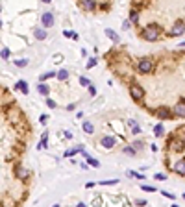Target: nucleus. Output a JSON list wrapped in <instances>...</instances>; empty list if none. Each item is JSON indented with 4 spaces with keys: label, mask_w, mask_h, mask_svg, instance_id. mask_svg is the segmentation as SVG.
<instances>
[{
    "label": "nucleus",
    "mask_w": 185,
    "mask_h": 207,
    "mask_svg": "<svg viewBox=\"0 0 185 207\" xmlns=\"http://www.w3.org/2000/svg\"><path fill=\"white\" fill-rule=\"evenodd\" d=\"M143 37L146 41H156L159 37V28L157 26H146L143 30Z\"/></svg>",
    "instance_id": "f257e3e1"
},
{
    "label": "nucleus",
    "mask_w": 185,
    "mask_h": 207,
    "mask_svg": "<svg viewBox=\"0 0 185 207\" xmlns=\"http://www.w3.org/2000/svg\"><path fill=\"white\" fill-rule=\"evenodd\" d=\"M130 94H131L135 100H141V98L144 96V89L141 87V85H135V83H133V85L130 87Z\"/></svg>",
    "instance_id": "f03ea898"
},
{
    "label": "nucleus",
    "mask_w": 185,
    "mask_h": 207,
    "mask_svg": "<svg viewBox=\"0 0 185 207\" xmlns=\"http://www.w3.org/2000/svg\"><path fill=\"white\" fill-rule=\"evenodd\" d=\"M139 70H141V72H150V70H152V59H150V58H143V59L139 61Z\"/></svg>",
    "instance_id": "7ed1b4c3"
},
{
    "label": "nucleus",
    "mask_w": 185,
    "mask_h": 207,
    "mask_svg": "<svg viewBox=\"0 0 185 207\" xmlns=\"http://www.w3.org/2000/svg\"><path fill=\"white\" fill-rule=\"evenodd\" d=\"M183 32H185V22L178 21L174 24V28H172V35H182Z\"/></svg>",
    "instance_id": "20e7f679"
},
{
    "label": "nucleus",
    "mask_w": 185,
    "mask_h": 207,
    "mask_svg": "<svg viewBox=\"0 0 185 207\" xmlns=\"http://www.w3.org/2000/svg\"><path fill=\"white\" fill-rule=\"evenodd\" d=\"M168 146H170V150H174V152H183V141H172V143H168Z\"/></svg>",
    "instance_id": "39448f33"
},
{
    "label": "nucleus",
    "mask_w": 185,
    "mask_h": 207,
    "mask_svg": "<svg viewBox=\"0 0 185 207\" xmlns=\"http://www.w3.org/2000/svg\"><path fill=\"white\" fill-rule=\"evenodd\" d=\"M100 143H102L104 148H113V146H115V139H113V137H109V135H105V137H102V141H100Z\"/></svg>",
    "instance_id": "423d86ee"
},
{
    "label": "nucleus",
    "mask_w": 185,
    "mask_h": 207,
    "mask_svg": "<svg viewBox=\"0 0 185 207\" xmlns=\"http://www.w3.org/2000/svg\"><path fill=\"white\" fill-rule=\"evenodd\" d=\"M41 19H43V24H44L46 28H50V26L54 24V15H52V13H44Z\"/></svg>",
    "instance_id": "0eeeda50"
},
{
    "label": "nucleus",
    "mask_w": 185,
    "mask_h": 207,
    "mask_svg": "<svg viewBox=\"0 0 185 207\" xmlns=\"http://www.w3.org/2000/svg\"><path fill=\"white\" fill-rule=\"evenodd\" d=\"M156 115H157L161 120H167V119H170V111H168V109H165V107H159V109L156 111Z\"/></svg>",
    "instance_id": "6e6552de"
},
{
    "label": "nucleus",
    "mask_w": 185,
    "mask_h": 207,
    "mask_svg": "<svg viewBox=\"0 0 185 207\" xmlns=\"http://www.w3.org/2000/svg\"><path fill=\"white\" fill-rule=\"evenodd\" d=\"M174 113H176L178 117L185 119V104H178V105H174Z\"/></svg>",
    "instance_id": "1a4fd4ad"
},
{
    "label": "nucleus",
    "mask_w": 185,
    "mask_h": 207,
    "mask_svg": "<svg viewBox=\"0 0 185 207\" xmlns=\"http://www.w3.org/2000/svg\"><path fill=\"white\" fill-rule=\"evenodd\" d=\"M174 170H176L178 174H182V176H185V161H178V163L174 165Z\"/></svg>",
    "instance_id": "9d476101"
},
{
    "label": "nucleus",
    "mask_w": 185,
    "mask_h": 207,
    "mask_svg": "<svg viewBox=\"0 0 185 207\" xmlns=\"http://www.w3.org/2000/svg\"><path fill=\"white\" fill-rule=\"evenodd\" d=\"M82 6L85 9H95L96 8V2H93V0H82Z\"/></svg>",
    "instance_id": "9b49d317"
},
{
    "label": "nucleus",
    "mask_w": 185,
    "mask_h": 207,
    "mask_svg": "<svg viewBox=\"0 0 185 207\" xmlns=\"http://www.w3.org/2000/svg\"><path fill=\"white\" fill-rule=\"evenodd\" d=\"M78 152H83L82 146H76V148H72V150H67V152H65V155H67V157H70V155H74V154H78Z\"/></svg>",
    "instance_id": "f8f14e48"
},
{
    "label": "nucleus",
    "mask_w": 185,
    "mask_h": 207,
    "mask_svg": "<svg viewBox=\"0 0 185 207\" xmlns=\"http://www.w3.org/2000/svg\"><path fill=\"white\" fill-rule=\"evenodd\" d=\"M35 37H37V39H46V32H44V28H37V30H35Z\"/></svg>",
    "instance_id": "ddd939ff"
},
{
    "label": "nucleus",
    "mask_w": 185,
    "mask_h": 207,
    "mask_svg": "<svg viewBox=\"0 0 185 207\" xmlns=\"http://www.w3.org/2000/svg\"><path fill=\"white\" fill-rule=\"evenodd\" d=\"M105 35H107V37H109V39H111V41H119V35H117V33H115V32H113V30H105Z\"/></svg>",
    "instance_id": "4468645a"
},
{
    "label": "nucleus",
    "mask_w": 185,
    "mask_h": 207,
    "mask_svg": "<svg viewBox=\"0 0 185 207\" xmlns=\"http://www.w3.org/2000/svg\"><path fill=\"white\" fill-rule=\"evenodd\" d=\"M83 129H85V133H93V131H95V126L85 120V122H83Z\"/></svg>",
    "instance_id": "2eb2a0df"
},
{
    "label": "nucleus",
    "mask_w": 185,
    "mask_h": 207,
    "mask_svg": "<svg viewBox=\"0 0 185 207\" xmlns=\"http://www.w3.org/2000/svg\"><path fill=\"white\" fill-rule=\"evenodd\" d=\"M37 91H39V93H41V94H44V96H46V94H48V91H50V89H48V87H46V85H44V83H39V85H37Z\"/></svg>",
    "instance_id": "dca6fc26"
},
{
    "label": "nucleus",
    "mask_w": 185,
    "mask_h": 207,
    "mask_svg": "<svg viewBox=\"0 0 185 207\" xmlns=\"http://www.w3.org/2000/svg\"><path fill=\"white\" fill-rule=\"evenodd\" d=\"M17 89H21L22 94H26V93H28V83L26 82H19L17 83Z\"/></svg>",
    "instance_id": "f3484780"
},
{
    "label": "nucleus",
    "mask_w": 185,
    "mask_h": 207,
    "mask_svg": "<svg viewBox=\"0 0 185 207\" xmlns=\"http://www.w3.org/2000/svg\"><path fill=\"white\" fill-rule=\"evenodd\" d=\"M17 176H19V178H26V176H28V170L22 168V166H17Z\"/></svg>",
    "instance_id": "a211bd4d"
},
{
    "label": "nucleus",
    "mask_w": 185,
    "mask_h": 207,
    "mask_svg": "<svg viewBox=\"0 0 185 207\" xmlns=\"http://www.w3.org/2000/svg\"><path fill=\"white\" fill-rule=\"evenodd\" d=\"M163 124H157L156 126V128H154V133H156V135H157V137H159V135H163Z\"/></svg>",
    "instance_id": "6ab92c4d"
},
{
    "label": "nucleus",
    "mask_w": 185,
    "mask_h": 207,
    "mask_svg": "<svg viewBox=\"0 0 185 207\" xmlns=\"http://www.w3.org/2000/svg\"><path fill=\"white\" fill-rule=\"evenodd\" d=\"M58 78H59V80H67V78H69V72L63 68V70H59V72H58Z\"/></svg>",
    "instance_id": "aec40b11"
},
{
    "label": "nucleus",
    "mask_w": 185,
    "mask_h": 207,
    "mask_svg": "<svg viewBox=\"0 0 185 207\" xmlns=\"http://www.w3.org/2000/svg\"><path fill=\"white\" fill-rule=\"evenodd\" d=\"M87 163H89L91 166H95V168H98V166H100V163H98L96 159H93V157H87Z\"/></svg>",
    "instance_id": "412c9836"
},
{
    "label": "nucleus",
    "mask_w": 185,
    "mask_h": 207,
    "mask_svg": "<svg viewBox=\"0 0 185 207\" xmlns=\"http://www.w3.org/2000/svg\"><path fill=\"white\" fill-rule=\"evenodd\" d=\"M63 35H65V37H72V39H78V35H76L74 32H70V30H65V32H63Z\"/></svg>",
    "instance_id": "4be33fe9"
},
{
    "label": "nucleus",
    "mask_w": 185,
    "mask_h": 207,
    "mask_svg": "<svg viewBox=\"0 0 185 207\" xmlns=\"http://www.w3.org/2000/svg\"><path fill=\"white\" fill-rule=\"evenodd\" d=\"M124 154H128V155H135L133 146H124Z\"/></svg>",
    "instance_id": "5701e85b"
},
{
    "label": "nucleus",
    "mask_w": 185,
    "mask_h": 207,
    "mask_svg": "<svg viewBox=\"0 0 185 207\" xmlns=\"http://www.w3.org/2000/svg\"><path fill=\"white\" fill-rule=\"evenodd\" d=\"M128 176H131V178H135V179H144L143 174H137V172H131V170L128 172Z\"/></svg>",
    "instance_id": "b1692460"
},
{
    "label": "nucleus",
    "mask_w": 185,
    "mask_h": 207,
    "mask_svg": "<svg viewBox=\"0 0 185 207\" xmlns=\"http://www.w3.org/2000/svg\"><path fill=\"white\" fill-rule=\"evenodd\" d=\"M130 19H131V22H137V21H139V13H137V11L133 9V11L130 13Z\"/></svg>",
    "instance_id": "393cba45"
},
{
    "label": "nucleus",
    "mask_w": 185,
    "mask_h": 207,
    "mask_svg": "<svg viewBox=\"0 0 185 207\" xmlns=\"http://www.w3.org/2000/svg\"><path fill=\"white\" fill-rule=\"evenodd\" d=\"M52 76H56V74H54V72H46V74H43L41 78H39V80H41V82H44V80H48V78H52Z\"/></svg>",
    "instance_id": "a878e982"
},
{
    "label": "nucleus",
    "mask_w": 185,
    "mask_h": 207,
    "mask_svg": "<svg viewBox=\"0 0 185 207\" xmlns=\"http://www.w3.org/2000/svg\"><path fill=\"white\" fill-rule=\"evenodd\" d=\"M95 65H96V58H91V59L87 61V68H93Z\"/></svg>",
    "instance_id": "bb28decb"
},
{
    "label": "nucleus",
    "mask_w": 185,
    "mask_h": 207,
    "mask_svg": "<svg viewBox=\"0 0 185 207\" xmlns=\"http://www.w3.org/2000/svg\"><path fill=\"white\" fill-rule=\"evenodd\" d=\"M8 58H9V50L4 46V48H2V59H8Z\"/></svg>",
    "instance_id": "cd10ccee"
},
{
    "label": "nucleus",
    "mask_w": 185,
    "mask_h": 207,
    "mask_svg": "<svg viewBox=\"0 0 185 207\" xmlns=\"http://www.w3.org/2000/svg\"><path fill=\"white\" fill-rule=\"evenodd\" d=\"M15 65H17V67H26V65H28V61H26V59H17V61H15Z\"/></svg>",
    "instance_id": "c85d7f7f"
},
{
    "label": "nucleus",
    "mask_w": 185,
    "mask_h": 207,
    "mask_svg": "<svg viewBox=\"0 0 185 207\" xmlns=\"http://www.w3.org/2000/svg\"><path fill=\"white\" fill-rule=\"evenodd\" d=\"M80 83H82L83 87H91V85H89V80H87V78H80Z\"/></svg>",
    "instance_id": "c756f323"
},
{
    "label": "nucleus",
    "mask_w": 185,
    "mask_h": 207,
    "mask_svg": "<svg viewBox=\"0 0 185 207\" xmlns=\"http://www.w3.org/2000/svg\"><path fill=\"white\" fill-rule=\"evenodd\" d=\"M161 194H163L165 198H170V200H174V194H170V192H168V190H163V192H161Z\"/></svg>",
    "instance_id": "7c9ffc66"
},
{
    "label": "nucleus",
    "mask_w": 185,
    "mask_h": 207,
    "mask_svg": "<svg viewBox=\"0 0 185 207\" xmlns=\"http://www.w3.org/2000/svg\"><path fill=\"white\" fill-rule=\"evenodd\" d=\"M141 189H143V190H146V192H154V190H156L154 187H148V185H143Z\"/></svg>",
    "instance_id": "2f4dec72"
},
{
    "label": "nucleus",
    "mask_w": 185,
    "mask_h": 207,
    "mask_svg": "<svg viewBox=\"0 0 185 207\" xmlns=\"http://www.w3.org/2000/svg\"><path fill=\"white\" fill-rule=\"evenodd\" d=\"M113 183H117V179H111V181L105 179V181H102V185H113Z\"/></svg>",
    "instance_id": "473e14b6"
},
{
    "label": "nucleus",
    "mask_w": 185,
    "mask_h": 207,
    "mask_svg": "<svg viewBox=\"0 0 185 207\" xmlns=\"http://www.w3.org/2000/svg\"><path fill=\"white\" fill-rule=\"evenodd\" d=\"M156 179H159V181H165V174H156Z\"/></svg>",
    "instance_id": "72a5a7b5"
},
{
    "label": "nucleus",
    "mask_w": 185,
    "mask_h": 207,
    "mask_svg": "<svg viewBox=\"0 0 185 207\" xmlns=\"http://www.w3.org/2000/svg\"><path fill=\"white\" fill-rule=\"evenodd\" d=\"M46 105H48V107H56V102H54V100H46Z\"/></svg>",
    "instance_id": "f704fd0d"
},
{
    "label": "nucleus",
    "mask_w": 185,
    "mask_h": 207,
    "mask_svg": "<svg viewBox=\"0 0 185 207\" xmlns=\"http://www.w3.org/2000/svg\"><path fill=\"white\" fill-rule=\"evenodd\" d=\"M46 120H48V117H46V115H41V124H46Z\"/></svg>",
    "instance_id": "c9c22d12"
},
{
    "label": "nucleus",
    "mask_w": 185,
    "mask_h": 207,
    "mask_svg": "<svg viewBox=\"0 0 185 207\" xmlns=\"http://www.w3.org/2000/svg\"><path fill=\"white\" fill-rule=\"evenodd\" d=\"M89 93H91V94H96V87L91 85V87H89Z\"/></svg>",
    "instance_id": "e433bc0d"
},
{
    "label": "nucleus",
    "mask_w": 185,
    "mask_h": 207,
    "mask_svg": "<svg viewBox=\"0 0 185 207\" xmlns=\"http://www.w3.org/2000/svg\"><path fill=\"white\" fill-rule=\"evenodd\" d=\"M133 133H135V135H137V133H141V128H139V126H135V128H133Z\"/></svg>",
    "instance_id": "4c0bfd02"
},
{
    "label": "nucleus",
    "mask_w": 185,
    "mask_h": 207,
    "mask_svg": "<svg viewBox=\"0 0 185 207\" xmlns=\"http://www.w3.org/2000/svg\"><path fill=\"white\" fill-rule=\"evenodd\" d=\"M76 207H85V204H83V202H82V204H78V205H76Z\"/></svg>",
    "instance_id": "58836bf2"
},
{
    "label": "nucleus",
    "mask_w": 185,
    "mask_h": 207,
    "mask_svg": "<svg viewBox=\"0 0 185 207\" xmlns=\"http://www.w3.org/2000/svg\"><path fill=\"white\" fill-rule=\"evenodd\" d=\"M172 207H180V205H172Z\"/></svg>",
    "instance_id": "ea45409f"
},
{
    "label": "nucleus",
    "mask_w": 185,
    "mask_h": 207,
    "mask_svg": "<svg viewBox=\"0 0 185 207\" xmlns=\"http://www.w3.org/2000/svg\"><path fill=\"white\" fill-rule=\"evenodd\" d=\"M52 207H59V205H52Z\"/></svg>",
    "instance_id": "a19ab883"
}]
</instances>
